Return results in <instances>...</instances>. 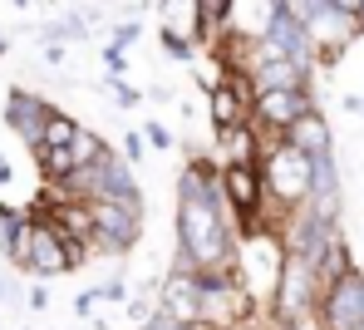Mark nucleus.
<instances>
[{"label": "nucleus", "instance_id": "obj_1", "mask_svg": "<svg viewBox=\"0 0 364 330\" xmlns=\"http://www.w3.org/2000/svg\"><path fill=\"white\" fill-rule=\"evenodd\" d=\"M315 178V163H310V153H301L296 143H286V138H271L266 143V158H261V183H266V207H276V222L286 217V212H296L310 202V183Z\"/></svg>", "mask_w": 364, "mask_h": 330}, {"label": "nucleus", "instance_id": "obj_2", "mask_svg": "<svg viewBox=\"0 0 364 330\" xmlns=\"http://www.w3.org/2000/svg\"><path fill=\"white\" fill-rule=\"evenodd\" d=\"M89 212H94V257L119 262V257H128V252L138 247L148 207H128V202L94 198V202H89Z\"/></svg>", "mask_w": 364, "mask_h": 330}, {"label": "nucleus", "instance_id": "obj_3", "mask_svg": "<svg viewBox=\"0 0 364 330\" xmlns=\"http://www.w3.org/2000/svg\"><path fill=\"white\" fill-rule=\"evenodd\" d=\"M310 109H320L315 104V89H271V94H256L251 124L266 133V138H286Z\"/></svg>", "mask_w": 364, "mask_h": 330}, {"label": "nucleus", "instance_id": "obj_4", "mask_svg": "<svg viewBox=\"0 0 364 330\" xmlns=\"http://www.w3.org/2000/svg\"><path fill=\"white\" fill-rule=\"evenodd\" d=\"M315 326L320 330H364V271H350V276H340L335 286L320 291Z\"/></svg>", "mask_w": 364, "mask_h": 330}, {"label": "nucleus", "instance_id": "obj_5", "mask_svg": "<svg viewBox=\"0 0 364 330\" xmlns=\"http://www.w3.org/2000/svg\"><path fill=\"white\" fill-rule=\"evenodd\" d=\"M158 35L182 40V45H192V50L212 45V25H207L202 0H158Z\"/></svg>", "mask_w": 364, "mask_h": 330}, {"label": "nucleus", "instance_id": "obj_6", "mask_svg": "<svg viewBox=\"0 0 364 330\" xmlns=\"http://www.w3.org/2000/svg\"><path fill=\"white\" fill-rule=\"evenodd\" d=\"M158 306H163V311H168L178 326H192V321H202V281H197L192 271H182V266H168Z\"/></svg>", "mask_w": 364, "mask_h": 330}, {"label": "nucleus", "instance_id": "obj_7", "mask_svg": "<svg viewBox=\"0 0 364 330\" xmlns=\"http://www.w3.org/2000/svg\"><path fill=\"white\" fill-rule=\"evenodd\" d=\"M55 119V104H45L40 94H25V89H10V99H5V124L15 138H25L30 148L45 138V124Z\"/></svg>", "mask_w": 364, "mask_h": 330}, {"label": "nucleus", "instance_id": "obj_8", "mask_svg": "<svg viewBox=\"0 0 364 330\" xmlns=\"http://www.w3.org/2000/svg\"><path fill=\"white\" fill-rule=\"evenodd\" d=\"M69 271H79V266H74V257H69L64 237L50 227V222H35V242H30V276L55 281V276H69Z\"/></svg>", "mask_w": 364, "mask_h": 330}, {"label": "nucleus", "instance_id": "obj_9", "mask_svg": "<svg viewBox=\"0 0 364 330\" xmlns=\"http://www.w3.org/2000/svg\"><path fill=\"white\" fill-rule=\"evenodd\" d=\"M266 143H271V138L256 129V124L217 133V163H222V168H227V163H261V158H266Z\"/></svg>", "mask_w": 364, "mask_h": 330}, {"label": "nucleus", "instance_id": "obj_10", "mask_svg": "<svg viewBox=\"0 0 364 330\" xmlns=\"http://www.w3.org/2000/svg\"><path fill=\"white\" fill-rule=\"evenodd\" d=\"M286 143H296V148H301V153H310V158H315V153H325V148H335L330 119H325L320 109H310V114H305L301 124H296V129L286 133Z\"/></svg>", "mask_w": 364, "mask_h": 330}, {"label": "nucleus", "instance_id": "obj_11", "mask_svg": "<svg viewBox=\"0 0 364 330\" xmlns=\"http://www.w3.org/2000/svg\"><path fill=\"white\" fill-rule=\"evenodd\" d=\"M69 153H74V163H79V168H94V163H104L114 148H109V143H104L94 129H79V138L69 143Z\"/></svg>", "mask_w": 364, "mask_h": 330}, {"label": "nucleus", "instance_id": "obj_12", "mask_svg": "<svg viewBox=\"0 0 364 330\" xmlns=\"http://www.w3.org/2000/svg\"><path fill=\"white\" fill-rule=\"evenodd\" d=\"M79 129H84V124H74L69 114H60V109H55V119L45 124V138H40V143H50V148H69V143L79 138Z\"/></svg>", "mask_w": 364, "mask_h": 330}, {"label": "nucleus", "instance_id": "obj_13", "mask_svg": "<svg viewBox=\"0 0 364 330\" xmlns=\"http://www.w3.org/2000/svg\"><path fill=\"white\" fill-rule=\"evenodd\" d=\"M94 296H99L104 306H128V296H133V286H128V276H123V271H114L109 281H99V286H94Z\"/></svg>", "mask_w": 364, "mask_h": 330}, {"label": "nucleus", "instance_id": "obj_14", "mask_svg": "<svg viewBox=\"0 0 364 330\" xmlns=\"http://www.w3.org/2000/svg\"><path fill=\"white\" fill-rule=\"evenodd\" d=\"M123 316H128V326H133V330L148 326V321L158 316V296H138V291H133V296H128V306H123Z\"/></svg>", "mask_w": 364, "mask_h": 330}, {"label": "nucleus", "instance_id": "obj_15", "mask_svg": "<svg viewBox=\"0 0 364 330\" xmlns=\"http://www.w3.org/2000/svg\"><path fill=\"white\" fill-rule=\"evenodd\" d=\"M202 10H207V25H212V40L232 25V10H237V0H202Z\"/></svg>", "mask_w": 364, "mask_h": 330}, {"label": "nucleus", "instance_id": "obj_16", "mask_svg": "<svg viewBox=\"0 0 364 330\" xmlns=\"http://www.w3.org/2000/svg\"><path fill=\"white\" fill-rule=\"evenodd\" d=\"M143 138H148V148H158V153H168V148L178 143L168 124H143Z\"/></svg>", "mask_w": 364, "mask_h": 330}, {"label": "nucleus", "instance_id": "obj_17", "mask_svg": "<svg viewBox=\"0 0 364 330\" xmlns=\"http://www.w3.org/2000/svg\"><path fill=\"white\" fill-rule=\"evenodd\" d=\"M143 153H148V138H143V129H138V133H123V158H128L133 168L143 163Z\"/></svg>", "mask_w": 364, "mask_h": 330}, {"label": "nucleus", "instance_id": "obj_18", "mask_svg": "<svg viewBox=\"0 0 364 330\" xmlns=\"http://www.w3.org/2000/svg\"><path fill=\"white\" fill-rule=\"evenodd\" d=\"M114 99H119V109H138L148 94H138L133 84H123V79H114Z\"/></svg>", "mask_w": 364, "mask_h": 330}, {"label": "nucleus", "instance_id": "obj_19", "mask_svg": "<svg viewBox=\"0 0 364 330\" xmlns=\"http://www.w3.org/2000/svg\"><path fill=\"white\" fill-rule=\"evenodd\" d=\"M138 35H143V25H138V20H123V25H114V45H119V50H128Z\"/></svg>", "mask_w": 364, "mask_h": 330}, {"label": "nucleus", "instance_id": "obj_20", "mask_svg": "<svg viewBox=\"0 0 364 330\" xmlns=\"http://www.w3.org/2000/svg\"><path fill=\"white\" fill-rule=\"evenodd\" d=\"M94 311H99V296H94V286H89L84 296H74V316H79V321H89Z\"/></svg>", "mask_w": 364, "mask_h": 330}, {"label": "nucleus", "instance_id": "obj_21", "mask_svg": "<svg viewBox=\"0 0 364 330\" xmlns=\"http://www.w3.org/2000/svg\"><path fill=\"white\" fill-rule=\"evenodd\" d=\"M104 65H109V74H114V79L123 74V65H128V60H123V50H119V45H109V50H104Z\"/></svg>", "mask_w": 364, "mask_h": 330}, {"label": "nucleus", "instance_id": "obj_22", "mask_svg": "<svg viewBox=\"0 0 364 330\" xmlns=\"http://www.w3.org/2000/svg\"><path fill=\"white\" fill-rule=\"evenodd\" d=\"M45 306H50V291L35 286V291H30V311H45Z\"/></svg>", "mask_w": 364, "mask_h": 330}, {"label": "nucleus", "instance_id": "obj_23", "mask_svg": "<svg viewBox=\"0 0 364 330\" xmlns=\"http://www.w3.org/2000/svg\"><path fill=\"white\" fill-rule=\"evenodd\" d=\"M330 5H335V10H345V15H360V10H364V0H330Z\"/></svg>", "mask_w": 364, "mask_h": 330}, {"label": "nucleus", "instance_id": "obj_24", "mask_svg": "<svg viewBox=\"0 0 364 330\" xmlns=\"http://www.w3.org/2000/svg\"><path fill=\"white\" fill-rule=\"evenodd\" d=\"M5 301H15V281H10V276H0V306H5Z\"/></svg>", "mask_w": 364, "mask_h": 330}, {"label": "nucleus", "instance_id": "obj_25", "mask_svg": "<svg viewBox=\"0 0 364 330\" xmlns=\"http://www.w3.org/2000/svg\"><path fill=\"white\" fill-rule=\"evenodd\" d=\"M182 330H222V326H212V321H192V326H182Z\"/></svg>", "mask_w": 364, "mask_h": 330}, {"label": "nucleus", "instance_id": "obj_26", "mask_svg": "<svg viewBox=\"0 0 364 330\" xmlns=\"http://www.w3.org/2000/svg\"><path fill=\"white\" fill-rule=\"evenodd\" d=\"M355 35H360V40H364V10H360V15H355Z\"/></svg>", "mask_w": 364, "mask_h": 330}, {"label": "nucleus", "instance_id": "obj_27", "mask_svg": "<svg viewBox=\"0 0 364 330\" xmlns=\"http://www.w3.org/2000/svg\"><path fill=\"white\" fill-rule=\"evenodd\" d=\"M0 55H5V40H0Z\"/></svg>", "mask_w": 364, "mask_h": 330}]
</instances>
